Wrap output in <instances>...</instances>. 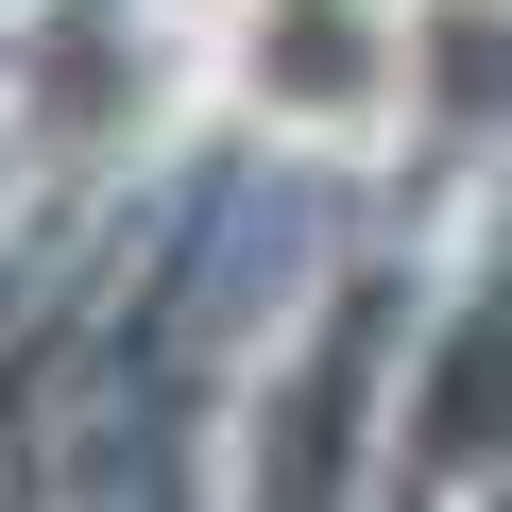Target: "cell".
<instances>
[{
  "label": "cell",
  "mask_w": 512,
  "mask_h": 512,
  "mask_svg": "<svg viewBox=\"0 0 512 512\" xmlns=\"http://www.w3.org/2000/svg\"><path fill=\"white\" fill-rule=\"evenodd\" d=\"M427 86V0H239V103L274 137H393Z\"/></svg>",
  "instance_id": "6da1fadb"
}]
</instances>
